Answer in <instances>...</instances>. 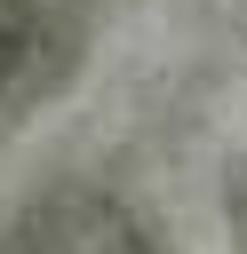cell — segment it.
Returning a JSON list of instances; mask_svg holds the SVG:
<instances>
[{
  "label": "cell",
  "mask_w": 247,
  "mask_h": 254,
  "mask_svg": "<svg viewBox=\"0 0 247 254\" xmlns=\"http://www.w3.org/2000/svg\"><path fill=\"white\" fill-rule=\"evenodd\" d=\"M0 254H159L143 214L96 183H48L0 222Z\"/></svg>",
  "instance_id": "obj_1"
},
{
  "label": "cell",
  "mask_w": 247,
  "mask_h": 254,
  "mask_svg": "<svg viewBox=\"0 0 247 254\" xmlns=\"http://www.w3.org/2000/svg\"><path fill=\"white\" fill-rule=\"evenodd\" d=\"M96 0H0V127L64 87L88 48Z\"/></svg>",
  "instance_id": "obj_2"
}]
</instances>
